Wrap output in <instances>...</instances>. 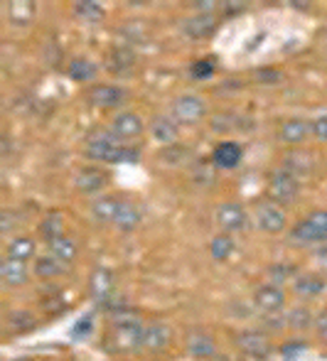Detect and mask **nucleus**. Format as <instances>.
Returning a JSON list of instances; mask_svg holds the SVG:
<instances>
[{
  "label": "nucleus",
  "instance_id": "nucleus-1",
  "mask_svg": "<svg viewBox=\"0 0 327 361\" xmlns=\"http://www.w3.org/2000/svg\"><path fill=\"white\" fill-rule=\"evenodd\" d=\"M84 152L89 160L109 162V165L141 160V150H136V147H131V145H124L111 130H101V133L89 135V140H86V145H84Z\"/></svg>",
  "mask_w": 327,
  "mask_h": 361
},
{
  "label": "nucleus",
  "instance_id": "nucleus-2",
  "mask_svg": "<svg viewBox=\"0 0 327 361\" xmlns=\"http://www.w3.org/2000/svg\"><path fill=\"white\" fill-rule=\"evenodd\" d=\"M143 332H145L143 319L131 312H124L114 319V324H111L109 342L114 344V349L121 354L136 352V349H143Z\"/></svg>",
  "mask_w": 327,
  "mask_h": 361
},
{
  "label": "nucleus",
  "instance_id": "nucleus-3",
  "mask_svg": "<svg viewBox=\"0 0 327 361\" xmlns=\"http://www.w3.org/2000/svg\"><path fill=\"white\" fill-rule=\"evenodd\" d=\"M288 241L293 246H315L327 241V209L313 212L305 219H300L288 231Z\"/></svg>",
  "mask_w": 327,
  "mask_h": 361
},
{
  "label": "nucleus",
  "instance_id": "nucleus-4",
  "mask_svg": "<svg viewBox=\"0 0 327 361\" xmlns=\"http://www.w3.org/2000/svg\"><path fill=\"white\" fill-rule=\"evenodd\" d=\"M298 195H300V180L293 175V172L285 170V167L275 170L273 175L268 177V200L270 202L285 207V204H293Z\"/></svg>",
  "mask_w": 327,
  "mask_h": 361
},
{
  "label": "nucleus",
  "instance_id": "nucleus-5",
  "mask_svg": "<svg viewBox=\"0 0 327 361\" xmlns=\"http://www.w3.org/2000/svg\"><path fill=\"white\" fill-rule=\"evenodd\" d=\"M170 116L180 126L199 123V121L207 116V101H204L202 96H195V94H182V96H177V99L172 101Z\"/></svg>",
  "mask_w": 327,
  "mask_h": 361
},
{
  "label": "nucleus",
  "instance_id": "nucleus-6",
  "mask_svg": "<svg viewBox=\"0 0 327 361\" xmlns=\"http://www.w3.org/2000/svg\"><path fill=\"white\" fill-rule=\"evenodd\" d=\"M254 307L261 314H266V317H273V314L283 312L285 290L278 283H263V286L254 290Z\"/></svg>",
  "mask_w": 327,
  "mask_h": 361
},
{
  "label": "nucleus",
  "instance_id": "nucleus-7",
  "mask_svg": "<svg viewBox=\"0 0 327 361\" xmlns=\"http://www.w3.org/2000/svg\"><path fill=\"white\" fill-rule=\"evenodd\" d=\"M234 347L249 359H266L270 352V342L263 332H256V329H242V332L234 334Z\"/></svg>",
  "mask_w": 327,
  "mask_h": 361
},
{
  "label": "nucleus",
  "instance_id": "nucleus-8",
  "mask_svg": "<svg viewBox=\"0 0 327 361\" xmlns=\"http://www.w3.org/2000/svg\"><path fill=\"white\" fill-rule=\"evenodd\" d=\"M256 226L263 233H283L288 226V216H285L283 207L275 204V202L266 200L256 204Z\"/></svg>",
  "mask_w": 327,
  "mask_h": 361
},
{
  "label": "nucleus",
  "instance_id": "nucleus-9",
  "mask_svg": "<svg viewBox=\"0 0 327 361\" xmlns=\"http://www.w3.org/2000/svg\"><path fill=\"white\" fill-rule=\"evenodd\" d=\"M217 224L224 233H239L249 226V214L239 202H222L217 209Z\"/></svg>",
  "mask_w": 327,
  "mask_h": 361
},
{
  "label": "nucleus",
  "instance_id": "nucleus-10",
  "mask_svg": "<svg viewBox=\"0 0 327 361\" xmlns=\"http://www.w3.org/2000/svg\"><path fill=\"white\" fill-rule=\"evenodd\" d=\"M109 182H111V175L104 170V167H84V170H79L74 177V187L81 192V195L99 197L101 192L109 187Z\"/></svg>",
  "mask_w": 327,
  "mask_h": 361
},
{
  "label": "nucleus",
  "instance_id": "nucleus-11",
  "mask_svg": "<svg viewBox=\"0 0 327 361\" xmlns=\"http://www.w3.org/2000/svg\"><path fill=\"white\" fill-rule=\"evenodd\" d=\"M109 130L121 140V143H124V140L141 138L143 130H145V126H143V118L138 114H133V111H121V114H116L114 118H111Z\"/></svg>",
  "mask_w": 327,
  "mask_h": 361
},
{
  "label": "nucleus",
  "instance_id": "nucleus-12",
  "mask_svg": "<svg viewBox=\"0 0 327 361\" xmlns=\"http://www.w3.org/2000/svg\"><path fill=\"white\" fill-rule=\"evenodd\" d=\"M126 89L124 86H116V84H96L89 89V104L96 106V109H119L124 106L126 101Z\"/></svg>",
  "mask_w": 327,
  "mask_h": 361
},
{
  "label": "nucleus",
  "instance_id": "nucleus-13",
  "mask_svg": "<svg viewBox=\"0 0 327 361\" xmlns=\"http://www.w3.org/2000/svg\"><path fill=\"white\" fill-rule=\"evenodd\" d=\"M116 293V276L109 268H96L89 276V295L99 305H106Z\"/></svg>",
  "mask_w": 327,
  "mask_h": 361
},
{
  "label": "nucleus",
  "instance_id": "nucleus-14",
  "mask_svg": "<svg viewBox=\"0 0 327 361\" xmlns=\"http://www.w3.org/2000/svg\"><path fill=\"white\" fill-rule=\"evenodd\" d=\"M172 342V329L165 322H150L145 324V332H143V349L145 352H165Z\"/></svg>",
  "mask_w": 327,
  "mask_h": 361
},
{
  "label": "nucleus",
  "instance_id": "nucleus-15",
  "mask_svg": "<svg viewBox=\"0 0 327 361\" xmlns=\"http://www.w3.org/2000/svg\"><path fill=\"white\" fill-rule=\"evenodd\" d=\"M217 30V18L207 13H195L182 20V32L190 39H207Z\"/></svg>",
  "mask_w": 327,
  "mask_h": 361
},
{
  "label": "nucleus",
  "instance_id": "nucleus-16",
  "mask_svg": "<svg viewBox=\"0 0 327 361\" xmlns=\"http://www.w3.org/2000/svg\"><path fill=\"white\" fill-rule=\"evenodd\" d=\"M242 157H244L242 145L234 143V140H224L212 152V162L217 170H234V167L242 165Z\"/></svg>",
  "mask_w": 327,
  "mask_h": 361
},
{
  "label": "nucleus",
  "instance_id": "nucleus-17",
  "mask_svg": "<svg viewBox=\"0 0 327 361\" xmlns=\"http://www.w3.org/2000/svg\"><path fill=\"white\" fill-rule=\"evenodd\" d=\"M0 281L5 288H23L30 281V268L25 261H15V258H5L0 263Z\"/></svg>",
  "mask_w": 327,
  "mask_h": 361
},
{
  "label": "nucleus",
  "instance_id": "nucleus-18",
  "mask_svg": "<svg viewBox=\"0 0 327 361\" xmlns=\"http://www.w3.org/2000/svg\"><path fill=\"white\" fill-rule=\"evenodd\" d=\"M150 135L162 145H175L180 138V123L172 116H155L150 121Z\"/></svg>",
  "mask_w": 327,
  "mask_h": 361
},
{
  "label": "nucleus",
  "instance_id": "nucleus-19",
  "mask_svg": "<svg viewBox=\"0 0 327 361\" xmlns=\"http://www.w3.org/2000/svg\"><path fill=\"white\" fill-rule=\"evenodd\" d=\"M187 354L192 359L207 361L212 357H217V339L207 332H192L187 334Z\"/></svg>",
  "mask_w": 327,
  "mask_h": 361
},
{
  "label": "nucleus",
  "instance_id": "nucleus-20",
  "mask_svg": "<svg viewBox=\"0 0 327 361\" xmlns=\"http://www.w3.org/2000/svg\"><path fill=\"white\" fill-rule=\"evenodd\" d=\"M121 200L114 195H99L89 204V214L96 224H114L116 214H119Z\"/></svg>",
  "mask_w": 327,
  "mask_h": 361
},
{
  "label": "nucleus",
  "instance_id": "nucleus-21",
  "mask_svg": "<svg viewBox=\"0 0 327 361\" xmlns=\"http://www.w3.org/2000/svg\"><path fill=\"white\" fill-rule=\"evenodd\" d=\"M141 221H143L141 204H136V202H131V200H121L119 214H116V219H114V226L124 233H131L141 226Z\"/></svg>",
  "mask_w": 327,
  "mask_h": 361
},
{
  "label": "nucleus",
  "instance_id": "nucleus-22",
  "mask_svg": "<svg viewBox=\"0 0 327 361\" xmlns=\"http://www.w3.org/2000/svg\"><path fill=\"white\" fill-rule=\"evenodd\" d=\"M327 288L325 278L318 276V273H300V276L293 278V293L303 300H310V298H318L323 295Z\"/></svg>",
  "mask_w": 327,
  "mask_h": 361
},
{
  "label": "nucleus",
  "instance_id": "nucleus-23",
  "mask_svg": "<svg viewBox=\"0 0 327 361\" xmlns=\"http://www.w3.org/2000/svg\"><path fill=\"white\" fill-rule=\"evenodd\" d=\"M5 13H8V20L15 27H25V25L32 23L35 15H37V5H35L32 0H10Z\"/></svg>",
  "mask_w": 327,
  "mask_h": 361
},
{
  "label": "nucleus",
  "instance_id": "nucleus-24",
  "mask_svg": "<svg viewBox=\"0 0 327 361\" xmlns=\"http://www.w3.org/2000/svg\"><path fill=\"white\" fill-rule=\"evenodd\" d=\"M109 72L114 74H131L136 67V52L131 47H114V52L109 54V62H106Z\"/></svg>",
  "mask_w": 327,
  "mask_h": 361
},
{
  "label": "nucleus",
  "instance_id": "nucleus-25",
  "mask_svg": "<svg viewBox=\"0 0 327 361\" xmlns=\"http://www.w3.org/2000/svg\"><path fill=\"white\" fill-rule=\"evenodd\" d=\"M64 271H66V263L54 258L52 253H44V256L35 258V276L42 278V281H54V278L64 276Z\"/></svg>",
  "mask_w": 327,
  "mask_h": 361
},
{
  "label": "nucleus",
  "instance_id": "nucleus-26",
  "mask_svg": "<svg viewBox=\"0 0 327 361\" xmlns=\"http://www.w3.org/2000/svg\"><path fill=\"white\" fill-rule=\"evenodd\" d=\"M310 135V123L303 118H288L280 126V138L288 145H300Z\"/></svg>",
  "mask_w": 327,
  "mask_h": 361
},
{
  "label": "nucleus",
  "instance_id": "nucleus-27",
  "mask_svg": "<svg viewBox=\"0 0 327 361\" xmlns=\"http://www.w3.org/2000/svg\"><path fill=\"white\" fill-rule=\"evenodd\" d=\"M35 253H37V243L30 236H15L8 243V248H5V258H15V261H25V263L30 258H35Z\"/></svg>",
  "mask_w": 327,
  "mask_h": 361
},
{
  "label": "nucleus",
  "instance_id": "nucleus-28",
  "mask_svg": "<svg viewBox=\"0 0 327 361\" xmlns=\"http://www.w3.org/2000/svg\"><path fill=\"white\" fill-rule=\"evenodd\" d=\"M66 74H69L71 81H79V84H86L91 81L96 74H99V64L91 62L86 57H79V59H71L69 67H66Z\"/></svg>",
  "mask_w": 327,
  "mask_h": 361
},
{
  "label": "nucleus",
  "instance_id": "nucleus-29",
  "mask_svg": "<svg viewBox=\"0 0 327 361\" xmlns=\"http://www.w3.org/2000/svg\"><path fill=\"white\" fill-rule=\"evenodd\" d=\"M47 246H49L47 253H52L54 258H59V261L66 263V266H69V263L74 261L76 256H79V243H76L71 236L54 238V241H49Z\"/></svg>",
  "mask_w": 327,
  "mask_h": 361
},
{
  "label": "nucleus",
  "instance_id": "nucleus-30",
  "mask_svg": "<svg viewBox=\"0 0 327 361\" xmlns=\"http://www.w3.org/2000/svg\"><path fill=\"white\" fill-rule=\"evenodd\" d=\"M234 251H237V243H234L232 233H219V236L212 238V243H209V253H212V258L217 263H224L229 261V258L234 256Z\"/></svg>",
  "mask_w": 327,
  "mask_h": 361
},
{
  "label": "nucleus",
  "instance_id": "nucleus-31",
  "mask_svg": "<svg viewBox=\"0 0 327 361\" xmlns=\"http://www.w3.org/2000/svg\"><path fill=\"white\" fill-rule=\"evenodd\" d=\"M40 236L44 238V241H54V238H62L66 236L64 233V219L62 214H57V212H52V214H47L40 221Z\"/></svg>",
  "mask_w": 327,
  "mask_h": 361
},
{
  "label": "nucleus",
  "instance_id": "nucleus-32",
  "mask_svg": "<svg viewBox=\"0 0 327 361\" xmlns=\"http://www.w3.org/2000/svg\"><path fill=\"white\" fill-rule=\"evenodd\" d=\"M74 15L84 23H99V20H104L106 10L96 0H79V3H74Z\"/></svg>",
  "mask_w": 327,
  "mask_h": 361
},
{
  "label": "nucleus",
  "instance_id": "nucleus-33",
  "mask_svg": "<svg viewBox=\"0 0 327 361\" xmlns=\"http://www.w3.org/2000/svg\"><path fill=\"white\" fill-rule=\"evenodd\" d=\"M285 324L293 327V329H298V332H303V329H308L315 324V314L310 312L308 307H295L285 314Z\"/></svg>",
  "mask_w": 327,
  "mask_h": 361
},
{
  "label": "nucleus",
  "instance_id": "nucleus-34",
  "mask_svg": "<svg viewBox=\"0 0 327 361\" xmlns=\"http://www.w3.org/2000/svg\"><path fill=\"white\" fill-rule=\"evenodd\" d=\"M35 324H37V319H35V314L30 312H13L8 314V327L10 332H28V329H32Z\"/></svg>",
  "mask_w": 327,
  "mask_h": 361
},
{
  "label": "nucleus",
  "instance_id": "nucleus-35",
  "mask_svg": "<svg viewBox=\"0 0 327 361\" xmlns=\"http://www.w3.org/2000/svg\"><path fill=\"white\" fill-rule=\"evenodd\" d=\"M190 74L195 76V79H207V76L214 74V62L212 59H199V62L192 64Z\"/></svg>",
  "mask_w": 327,
  "mask_h": 361
},
{
  "label": "nucleus",
  "instance_id": "nucleus-36",
  "mask_svg": "<svg viewBox=\"0 0 327 361\" xmlns=\"http://www.w3.org/2000/svg\"><path fill=\"white\" fill-rule=\"evenodd\" d=\"M310 133H313L320 143H327V116H320V118L310 121Z\"/></svg>",
  "mask_w": 327,
  "mask_h": 361
},
{
  "label": "nucleus",
  "instance_id": "nucleus-37",
  "mask_svg": "<svg viewBox=\"0 0 327 361\" xmlns=\"http://www.w3.org/2000/svg\"><path fill=\"white\" fill-rule=\"evenodd\" d=\"M18 226V216H15V212L10 209H3V214H0V233L3 236H10V231Z\"/></svg>",
  "mask_w": 327,
  "mask_h": 361
},
{
  "label": "nucleus",
  "instance_id": "nucleus-38",
  "mask_svg": "<svg viewBox=\"0 0 327 361\" xmlns=\"http://www.w3.org/2000/svg\"><path fill=\"white\" fill-rule=\"evenodd\" d=\"M315 329H318L320 339H323V342L327 344V307L323 310V312L315 314Z\"/></svg>",
  "mask_w": 327,
  "mask_h": 361
},
{
  "label": "nucleus",
  "instance_id": "nucleus-39",
  "mask_svg": "<svg viewBox=\"0 0 327 361\" xmlns=\"http://www.w3.org/2000/svg\"><path fill=\"white\" fill-rule=\"evenodd\" d=\"M305 349V344L303 342H290V344H283V347H280V354H283V359H293V354L295 357H298L300 352H303Z\"/></svg>",
  "mask_w": 327,
  "mask_h": 361
},
{
  "label": "nucleus",
  "instance_id": "nucleus-40",
  "mask_svg": "<svg viewBox=\"0 0 327 361\" xmlns=\"http://www.w3.org/2000/svg\"><path fill=\"white\" fill-rule=\"evenodd\" d=\"M91 327H94V322H91V314H86V317L81 319V324H76V327L71 329V334H74V337H84V334L91 332Z\"/></svg>",
  "mask_w": 327,
  "mask_h": 361
},
{
  "label": "nucleus",
  "instance_id": "nucleus-41",
  "mask_svg": "<svg viewBox=\"0 0 327 361\" xmlns=\"http://www.w3.org/2000/svg\"><path fill=\"white\" fill-rule=\"evenodd\" d=\"M192 8H195V13L212 15V10L217 8V3H212V0H199V3H192Z\"/></svg>",
  "mask_w": 327,
  "mask_h": 361
},
{
  "label": "nucleus",
  "instance_id": "nucleus-42",
  "mask_svg": "<svg viewBox=\"0 0 327 361\" xmlns=\"http://www.w3.org/2000/svg\"><path fill=\"white\" fill-rule=\"evenodd\" d=\"M207 361H232V359H227V357H219V354H217V357H212V359H207Z\"/></svg>",
  "mask_w": 327,
  "mask_h": 361
},
{
  "label": "nucleus",
  "instance_id": "nucleus-43",
  "mask_svg": "<svg viewBox=\"0 0 327 361\" xmlns=\"http://www.w3.org/2000/svg\"><path fill=\"white\" fill-rule=\"evenodd\" d=\"M13 361H35V359H30V357H18V359H13Z\"/></svg>",
  "mask_w": 327,
  "mask_h": 361
},
{
  "label": "nucleus",
  "instance_id": "nucleus-44",
  "mask_svg": "<svg viewBox=\"0 0 327 361\" xmlns=\"http://www.w3.org/2000/svg\"><path fill=\"white\" fill-rule=\"evenodd\" d=\"M192 361H199V359H192Z\"/></svg>",
  "mask_w": 327,
  "mask_h": 361
}]
</instances>
